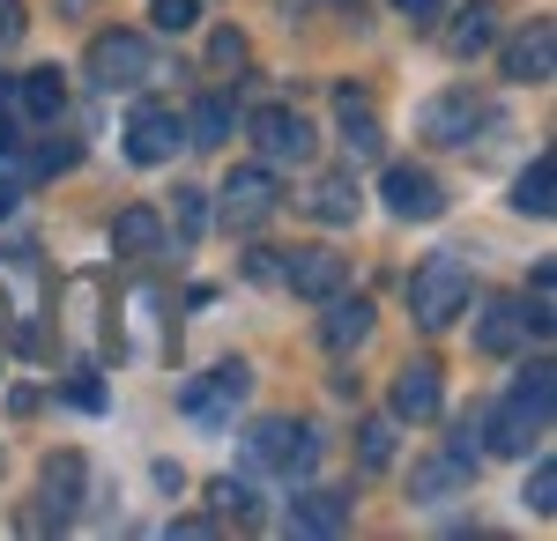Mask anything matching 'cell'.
Masks as SVG:
<instances>
[{
  "label": "cell",
  "instance_id": "cell-3",
  "mask_svg": "<svg viewBox=\"0 0 557 541\" xmlns=\"http://www.w3.org/2000/svg\"><path fill=\"white\" fill-rule=\"evenodd\" d=\"M246 460H253L260 475H312V460H320V430L312 423H298V416H268V423H253L246 430Z\"/></svg>",
  "mask_w": 557,
  "mask_h": 541
},
{
  "label": "cell",
  "instance_id": "cell-19",
  "mask_svg": "<svg viewBox=\"0 0 557 541\" xmlns=\"http://www.w3.org/2000/svg\"><path fill=\"white\" fill-rule=\"evenodd\" d=\"M164 246V215L149 209V201H134V209L112 215V252L120 260H141V252H157Z\"/></svg>",
  "mask_w": 557,
  "mask_h": 541
},
{
  "label": "cell",
  "instance_id": "cell-12",
  "mask_svg": "<svg viewBox=\"0 0 557 541\" xmlns=\"http://www.w3.org/2000/svg\"><path fill=\"white\" fill-rule=\"evenodd\" d=\"M491 119V104H483V97H475V89H446V97H431L424 104V141H446V149H461V141H469L475 126Z\"/></svg>",
  "mask_w": 557,
  "mask_h": 541
},
{
  "label": "cell",
  "instance_id": "cell-16",
  "mask_svg": "<svg viewBox=\"0 0 557 541\" xmlns=\"http://www.w3.org/2000/svg\"><path fill=\"white\" fill-rule=\"evenodd\" d=\"M290 534H312V541H327V534H343L349 527V498L343 490H305V498H290Z\"/></svg>",
  "mask_w": 557,
  "mask_h": 541
},
{
  "label": "cell",
  "instance_id": "cell-21",
  "mask_svg": "<svg viewBox=\"0 0 557 541\" xmlns=\"http://www.w3.org/2000/svg\"><path fill=\"white\" fill-rule=\"evenodd\" d=\"M513 209H520V215H535V223L557 209V164H550V156H535V164L513 178Z\"/></svg>",
  "mask_w": 557,
  "mask_h": 541
},
{
  "label": "cell",
  "instance_id": "cell-20",
  "mask_svg": "<svg viewBox=\"0 0 557 541\" xmlns=\"http://www.w3.org/2000/svg\"><path fill=\"white\" fill-rule=\"evenodd\" d=\"M320 341H327V349H335V356H343V349H364V341H372V304H364V297H327V319H320Z\"/></svg>",
  "mask_w": 557,
  "mask_h": 541
},
{
  "label": "cell",
  "instance_id": "cell-4",
  "mask_svg": "<svg viewBox=\"0 0 557 541\" xmlns=\"http://www.w3.org/2000/svg\"><path fill=\"white\" fill-rule=\"evenodd\" d=\"M157 75V52L149 38H134V30H97L89 38V83L97 89H134Z\"/></svg>",
  "mask_w": 557,
  "mask_h": 541
},
{
  "label": "cell",
  "instance_id": "cell-1",
  "mask_svg": "<svg viewBox=\"0 0 557 541\" xmlns=\"http://www.w3.org/2000/svg\"><path fill=\"white\" fill-rule=\"evenodd\" d=\"M550 401H557V372L550 364H528L520 372V386L491 408V423H483V445L491 453H528L543 430H550Z\"/></svg>",
  "mask_w": 557,
  "mask_h": 541
},
{
  "label": "cell",
  "instance_id": "cell-27",
  "mask_svg": "<svg viewBox=\"0 0 557 541\" xmlns=\"http://www.w3.org/2000/svg\"><path fill=\"white\" fill-rule=\"evenodd\" d=\"M172 215H178V238L194 246V238L209 230V193H201V186H178V193H172Z\"/></svg>",
  "mask_w": 557,
  "mask_h": 541
},
{
  "label": "cell",
  "instance_id": "cell-9",
  "mask_svg": "<svg viewBox=\"0 0 557 541\" xmlns=\"http://www.w3.org/2000/svg\"><path fill=\"white\" fill-rule=\"evenodd\" d=\"M172 149H186V119H178L172 104H134L127 156L134 164H172Z\"/></svg>",
  "mask_w": 557,
  "mask_h": 541
},
{
  "label": "cell",
  "instance_id": "cell-13",
  "mask_svg": "<svg viewBox=\"0 0 557 541\" xmlns=\"http://www.w3.org/2000/svg\"><path fill=\"white\" fill-rule=\"evenodd\" d=\"M246 386H253V372H246V364H215L201 386H186V416H201V423L231 416V408L246 401Z\"/></svg>",
  "mask_w": 557,
  "mask_h": 541
},
{
  "label": "cell",
  "instance_id": "cell-30",
  "mask_svg": "<svg viewBox=\"0 0 557 541\" xmlns=\"http://www.w3.org/2000/svg\"><path fill=\"white\" fill-rule=\"evenodd\" d=\"M194 8H201V0H149V23H157L164 38H178V30H194Z\"/></svg>",
  "mask_w": 557,
  "mask_h": 541
},
{
  "label": "cell",
  "instance_id": "cell-2",
  "mask_svg": "<svg viewBox=\"0 0 557 541\" xmlns=\"http://www.w3.org/2000/svg\"><path fill=\"white\" fill-rule=\"evenodd\" d=\"M469 297H475L469 267L438 252V260H424V267L409 275V319H417V327H431V334H438V327H454V319L469 312Z\"/></svg>",
  "mask_w": 557,
  "mask_h": 541
},
{
  "label": "cell",
  "instance_id": "cell-17",
  "mask_svg": "<svg viewBox=\"0 0 557 541\" xmlns=\"http://www.w3.org/2000/svg\"><path fill=\"white\" fill-rule=\"evenodd\" d=\"M335 119H343V141H349V156H380V112H372V97L364 89H335Z\"/></svg>",
  "mask_w": 557,
  "mask_h": 541
},
{
  "label": "cell",
  "instance_id": "cell-28",
  "mask_svg": "<svg viewBox=\"0 0 557 541\" xmlns=\"http://www.w3.org/2000/svg\"><path fill=\"white\" fill-rule=\"evenodd\" d=\"M528 512H535V519L557 512V460H535V475H528Z\"/></svg>",
  "mask_w": 557,
  "mask_h": 541
},
{
  "label": "cell",
  "instance_id": "cell-23",
  "mask_svg": "<svg viewBox=\"0 0 557 541\" xmlns=\"http://www.w3.org/2000/svg\"><path fill=\"white\" fill-rule=\"evenodd\" d=\"M231 119H238V104H231L223 89H209V97L194 104V119H186V149H215V141L231 134Z\"/></svg>",
  "mask_w": 557,
  "mask_h": 541
},
{
  "label": "cell",
  "instance_id": "cell-22",
  "mask_svg": "<svg viewBox=\"0 0 557 541\" xmlns=\"http://www.w3.org/2000/svg\"><path fill=\"white\" fill-rule=\"evenodd\" d=\"M305 209L320 215V223H357V178H349V171H327V178L305 193Z\"/></svg>",
  "mask_w": 557,
  "mask_h": 541
},
{
  "label": "cell",
  "instance_id": "cell-34",
  "mask_svg": "<svg viewBox=\"0 0 557 541\" xmlns=\"http://www.w3.org/2000/svg\"><path fill=\"white\" fill-rule=\"evenodd\" d=\"M246 60V38L238 30H215V67H238Z\"/></svg>",
  "mask_w": 557,
  "mask_h": 541
},
{
  "label": "cell",
  "instance_id": "cell-31",
  "mask_svg": "<svg viewBox=\"0 0 557 541\" xmlns=\"http://www.w3.org/2000/svg\"><path fill=\"white\" fill-rule=\"evenodd\" d=\"M23 30H30L23 0H0V52H8V45H23Z\"/></svg>",
  "mask_w": 557,
  "mask_h": 541
},
{
  "label": "cell",
  "instance_id": "cell-15",
  "mask_svg": "<svg viewBox=\"0 0 557 541\" xmlns=\"http://www.w3.org/2000/svg\"><path fill=\"white\" fill-rule=\"evenodd\" d=\"M438 401H446L438 364H401V372H394V416H401V423H431V416H438Z\"/></svg>",
  "mask_w": 557,
  "mask_h": 541
},
{
  "label": "cell",
  "instance_id": "cell-6",
  "mask_svg": "<svg viewBox=\"0 0 557 541\" xmlns=\"http://www.w3.org/2000/svg\"><path fill=\"white\" fill-rule=\"evenodd\" d=\"M83 490H89V460L83 453H52L38 467V519H30V527H75Z\"/></svg>",
  "mask_w": 557,
  "mask_h": 541
},
{
  "label": "cell",
  "instance_id": "cell-33",
  "mask_svg": "<svg viewBox=\"0 0 557 541\" xmlns=\"http://www.w3.org/2000/svg\"><path fill=\"white\" fill-rule=\"evenodd\" d=\"M394 8H401V15H409V23H438V15H446V8H454V0H394Z\"/></svg>",
  "mask_w": 557,
  "mask_h": 541
},
{
  "label": "cell",
  "instance_id": "cell-18",
  "mask_svg": "<svg viewBox=\"0 0 557 541\" xmlns=\"http://www.w3.org/2000/svg\"><path fill=\"white\" fill-rule=\"evenodd\" d=\"M8 104L30 112V119H60V112H67V75H60V67H30L23 83L8 89Z\"/></svg>",
  "mask_w": 557,
  "mask_h": 541
},
{
  "label": "cell",
  "instance_id": "cell-8",
  "mask_svg": "<svg viewBox=\"0 0 557 541\" xmlns=\"http://www.w3.org/2000/svg\"><path fill=\"white\" fill-rule=\"evenodd\" d=\"M275 260H283L275 275H283V282H290L298 297H312V304H327V297H343V290H349V260H343V252H327V246L275 252Z\"/></svg>",
  "mask_w": 557,
  "mask_h": 541
},
{
  "label": "cell",
  "instance_id": "cell-24",
  "mask_svg": "<svg viewBox=\"0 0 557 541\" xmlns=\"http://www.w3.org/2000/svg\"><path fill=\"white\" fill-rule=\"evenodd\" d=\"M520 334H528V319H520V297H491V312H483L475 341H483L491 356H506V349H520Z\"/></svg>",
  "mask_w": 557,
  "mask_h": 541
},
{
  "label": "cell",
  "instance_id": "cell-32",
  "mask_svg": "<svg viewBox=\"0 0 557 541\" xmlns=\"http://www.w3.org/2000/svg\"><path fill=\"white\" fill-rule=\"evenodd\" d=\"M52 171H75V141H60V149H38V178H52Z\"/></svg>",
  "mask_w": 557,
  "mask_h": 541
},
{
  "label": "cell",
  "instance_id": "cell-11",
  "mask_svg": "<svg viewBox=\"0 0 557 541\" xmlns=\"http://www.w3.org/2000/svg\"><path fill=\"white\" fill-rule=\"evenodd\" d=\"M253 141L268 164H305L312 156V119L290 112V104H268V112H253Z\"/></svg>",
  "mask_w": 557,
  "mask_h": 541
},
{
  "label": "cell",
  "instance_id": "cell-10",
  "mask_svg": "<svg viewBox=\"0 0 557 541\" xmlns=\"http://www.w3.org/2000/svg\"><path fill=\"white\" fill-rule=\"evenodd\" d=\"M380 193H386V209L401 215V223H438V215H446V186H438L431 171H417V164H394L380 178Z\"/></svg>",
  "mask_w": 557,
  "mask_h": 541
},
{
  "label": "cell",
  "instance_id": "cell-25",
  "mask_svg": "<svg viewBox=\"0 0 557 541\" xmlns=\"http://www.w3.org/2000/svg\"><path fill=\"white\" fill-rule=\"evenodd\" d=\"M491 38H498V15L475 0L469 15H454V30H446V52H454V60H475V52H491Z\"/></svg>",
  "mask_w": 557,
  "mask_h": 541
},
{
  "label": "cell",
  "instance_id": "cell-29",
  "mask_svg": "<svg viewBox=\"0 0 557 541\" xmlns=\"http://www.w3.org/2000/svg\"><path fill=\"white\" fill-rule=\"evenodd\" d=\"M209 498H215V512H223V519H260L253 490H246V482H231V475H223V482H215Z\"/></svg>",
  "mask_w": 557,
  "mask_h": 541
},
{
  "label": "cell",
  "instance_id": "cell-5",
  "mask_svg": "<svg viewBox=\"0 0 557 541\" xmlns=\"http://www.w3.org/2000/svg\"><path fill=\"white\" fill-rule=\"evenodd\" d=\"M283 201V186H275V164H238L223 178V193H215V215L231 223V230H260L268 215Z\"/></svg>",
  "mask_w": 557,
  "mask_h": 541
},
{
  "label": "cell",
  "instance_id": "cell-35",
  "mask_svg": "<svg viewBox=\"0 0 557 541\" xmlns=\"http://www.w3.org/2000/svg\"><path fill=\"white\" fill-rule=\"evenodd\" d=\"M15 201H23V186H15V178H8V171H0V223H8V215H15Z\"/></svg>",
  "mask_w": 557,
  "mask_h": 541
},
{
  "label": "cell",
  "instance_id": "cell-36",
  "mask_svg": "<svg viewBox=\"0 0 557 541\" xmlns=\"http://www.w3.org/2000/svg\"><path fill=\"white\" fill-rule=\"evenodd\" d=\"M0 149H15V126H8V112H0Z\"/></svg>",
  "mask_w": 557,
  "mask_h": 541
},
{
  "label": "cell",
  "instance_id": "cell-14",
  "mask_svg": "<svg viewBox=\"0 0 557 541\" xmlns=\"http://www.w3.org/2000/svg\"><path fill=\"white\" fill-rule=\"evenodd\" d=\"M550 67H557V30L550 23H528L506 45V83H550Z\"/></svg>",
  "mask_w": 557,
  "mask_h": 541
},
{
  "label": "cell",
  "instance_id": "cell-7",
  "mask_svg": "<svg viewBox=\"0 0 557 541\" xmlns=\"http://www.w3.org/2000/svg\"><path fill=\"white\" fill-rule=\"evenodd\" d=\"M475 482V445H469V430L446 445V453H431V460H417L409 467V498L417 504H446V498H461Z\"/></svg>",
  "mask_w": 557,
  "mask_h": 541
},
{
  "label": "cell",
  "instance_id": "cell-26",
  "mask_svg": "<svg viewBox=\"0 0 557 541\" xmlns=\"http://www.w3.org/2000/svg\"><path fill=\"white\" fill-rule=\"evenodd\" d=\"M357 460H364V467H394V423L386 416L357 423Z\"/></svg>",
  "mask_w": 557,
  "mask_h": 541
}]
</instances>
